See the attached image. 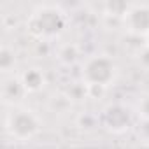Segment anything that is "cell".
I'll return each instance as SVG.
<instances>
[{
  "label": "cell",
  "mask_w": 149,
  "mask_h": 149,
  "mask_svg": "<svg viewBox=\"0 0 149 149\" xmlns=\"http://www.w3.org/2000/svg\"><path fill=\"white\" fill-rule=\"evenodd\" d=\"M144 39H146V47H147V49H149V33H147V35H146V37H144Z\"/></svg>",
  "instance_id": "obj_11"
},
{
  "label": "cell",
  "mask_w": 149,
  "mask_h": 149,
  "mask_svg": "<svg viewBox=\"0 0 149 149\" xmlns=\"http://www.w3.org/2000/svg\"><path fill=\"white\" fill-rule=\"evenodd\" d=\"M79 58V49L76 44H63L58 47V60L63 65H72Z\"/></svg>",
  "instance_id": "obj_8"
},
{
  "label": "cell",
  "mask_w": 149,
  "mask_h": 149,
  "mask_svg": "<svg viewBox=\"0 0 149 149\" xmlns=\"http://www.w3.org/2000/svg\"><path fill=\"white\" fill-rule=\"evenodd\" d=\"M118 65L107 54H93L83 61L81 67V79L84 86H98L109 88L118 77Z\"/></svg>",
  "instance_id": "obj_2"
},
{
  "label": "cell",
  "mask_w": 149,
  "mask_h": 149,
  "mask_svg": "<svg viewBox=\"0 0 149 149\" xmlns=\"http://www.w3.org/2000/svg\"><path fill=\"white\" fill-rule=\"evenodd\" d=\"M14 65H16L14 51L9 46H2V49H0V68H2V72L7 76V74L14 68Z\"/></svg>",
  "instance_id": "obj_9"
},
{
  "label": "cell",
  "mask_w": 149,
  "mask_h": 149,
  "mask_svg": "<svg viewBox=\"0 0 149 149\" xmlns=\"http://www.w3.org/2000/svg\"><path fill=\"white\" fill-rule=\"evenodd\" d=\"M40 118L23 107H13V112H7L4 118V130L18 142L32 140L40 132Z\"/></svg>",
  "instance_id": "obj_3"
},
{
  "label": "cell",
  "mask_w": 149,
  "mask_h": 149,
  "mask_svg": "<svg viewBox=\"0 0 149 149\" xmlns=\"http://www.w3.org/2000/svg\"><path fill=\"white\" fill-rule=\"evenodd\" d=\"M104 125L111 130V132H125L130 125V116L128 112L119 107V105H114V107H109L104 114Z\"/></svg>",
  "instance_id": "obj_6"
},
{
  "label": "cell",
  "mask_w": 149,
  "mask_h": 149,
  "mask_svg": "<svg viewBox=\"0 0 149 149\" xmlns=\"http://www.w3.org/2000/svg\"><path fill=\"white\" fill-rule=\"evenodd\" d=\"M123 25L128 33L146 37L149 33V4H130L123 16Z\"/></svg>",
  "instance_id": "obj_4"
},
{
  "label": "cell",
  "mask_w": 149,
  "mask_h": 149,
  "mask_svg": "<svg viewBox=\"0 0 149 149\" xmlns=\"http://www.w3.org/2000/svg\"><path fill=\"white\" fill-rule=\"evenodd\" d=\"M67 14L54 4H40L33 7L26 21L28 32L40 42H49L60 37L67 28Z\"/></svg>",
  "instance_id": "obj_1"
},
{
  "label": "cell",
  "mask_w": 149,
  "mask_h": 149,
  "mask_svg": "<svg viewBox=\"0 0 149 149\" xmlns=\"http://www.w3.org/2000/svg\"><path fill=\"white\" fill-rule=\"evenodd\" d=\"M19 79L26 90V93H37L44 88L46 84V77H44V72L37 67H32V68H26L19 74Z\"/></svg>",
  "instance_id": "obj_7"
},
{
  "label": "cell",
  "mask_w": 149,
  "mask_h": 149,
  "mask_svg": "<svg viewBox=\"0 0 149 149\" xmlns=\"http://www.w3.org/2000/svg\"><path fill=\"white\" fill-rule=\"evenodd\" d=\"M2 104L4 105H11V107H16L26 93L19 76H4V81H2Z\"/></svg>",
  "instance_id": "obj_5"
},
{
  "label": "cell",
  "mask_w": 149,
  "mask_h": 149,
  "mask_svg": "<svg viewBox=\"0 0 149 149\" xmlns=\"http://www.w3.org/2000/svg\"><path fill=\"white\" fill-rule=\"evenodd\" d=\"M137 114L142 121H149V93H144L137 102Z\"/></svg>",
  "instance_id": "obj_10"
}]
</instances>
